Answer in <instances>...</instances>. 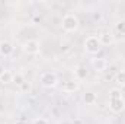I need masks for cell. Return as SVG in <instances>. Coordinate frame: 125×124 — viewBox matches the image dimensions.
<instances>
[{
  "instance_id": "11",
  "label": "cell",
  "mask_w": 125,
  "mask_h": 124,
  "mask_svg": "<svg viewBox=\"0 0 125 124\" xmlns=\"http://www.w3.org/2000/svg\"><path fill=\"white\" fill-rule=\"evenodd\" d=\"M116 83L121 85V86H125V70L118 72V74H116Z\"/></svg>"
},
{
  "instance_id": "5",
  "label": "cell",
  "mask_w": 125,
  "mask_h": 124,
  "mask_svg": "<svg viewBox=\"0 0 125 124\" xmlns=\"http://www.w3.org/2000/svg\"><path fill=\"white\" fill-rule=\"evenodd\" d=\"M23 51L28 54H38L39 53V42L36 39H28L23 44Z\"/></svg>"
},
{
  "instance_id": "8",
  "label": "cell",
  "mask_w": 125,
  "mask_h": 124,
  "mask_svg": "<svg viewBox=\"0 0 125 124\" xmlns=\"http://www.w3.org/2000/svg\"><path fill=\"white\" fill-rule=\"evenodd\" d=\"M86 74H87L86 67H84V66H77V69H76V76H77V79H84Z\"/></svg>"
},
{
  "instance_id": "4",
  "label": "cell",
  "mask_w": 125,
  "mask_h": 124,
  "mask_svg": "<svg viewBox=\"0 0 125 124\" xmlns=\"http://www.w3.org/2000/svg\"><path fill=\"white\" fill-rule=\"evenodd\" d=\"M39 82L45 88H54L58 83V79H57V74L55 73H52V72H44L39 76Z\"/></svg>"
},
{
  "instance_id": "14",
  "label": "cell",
  "mask_w": 125,
  "mask_h": 124,
  "mask_svg": "<svg viewBox=\"0 0 125 124\" xmlns=\"http://www.w3.org/2000/svg\"><path fill=\"white\" fill-rule=\"evenodd\" d=\"M115 31L121 32V34H125V21H119V22L115 25Z\"/></svg>"
},
{
  "instance_id": "13",
  "label": "cell",
  "mask_w": 125,
  "mask_h": 124,
  "mask_svg": "<svg viewBox=\"0 0 125 124\" xmlns=\"http://www.w3.org/2000/svg\"><path fill=\"white\" fill-rule=\"evenodd\" d=\"M83 99H84L86 104H93L94 101H96V96H94V93L89 92V93H86V95L83 96Z\"/></svg>"
},
{
  "instance_id": "15",
  "label": "cell",
  "mask_w": 125,
  "mask_h": 124,
  "mask_svg": "<svg viewBox=\"0 0 125 124\" xmlns=\"http://www.w3.org/2000/svg\"><path fill=\"white\" fill-rule=\"evenodd\" d=\"M33 124H48V121H47L45 118H42V117H39V118H36V120H33Z\"/></svg>"
},
{
  "instance_id": "16",
  "label": "cell",
  "mask_w": 125,
  "mask_h": 124,
  "mask_svg": "<svg viewBox=\"0 0 125 124\" xmlns=\"http://www.w3.org/2000/svg\"><path fill=\"white\" fill-rule=\"evenodd\" d=\"M4 72H6V69H4V66L0 63V76H1V74H4Z\"/></svg>"
},
{
  "instance_id": "3",
  "label": "cell",
  "mask_w": 125,
  "mask_h": 124,
  "mask_svg": "<svg viewBox=\"0 0 125 124\" xmlns=\"http://www.w3.org/2000/svg\"><path fill=\"white\" fill-rule=\"evenodd\" d=\"M102 44L99 41V37H94V35H90L86 38L84 41V50L89 53V54H97L99 50H100Z\"/></svg>"
},
{
  "instance_id": "2",
  "label": "cell",
  "mask_w": 125,
  "mask_h": 124,
  "mask_svg": "<svg viewBox=\"0 0 125 124\" xmlns=\"http://www.w3.org/2000/svg\"><path fill=\"white\" fill-rule=\"evenodd\" d=\"M61 25H62V29L65 32H74L79 28V19H77V16L73 15V13H67V15L62 18Z\"/></svg>"
},
{
  "instance_id": "6",
  "label": "cell",
  "mask_w": 125,
  "mask_h": 124,
  "mask_svg": "<svg viewBox=\"0 0 125 124\" xmlns=\"http://www.w3.org/2000/svg\"><path fill=\"white\" fill-rule=\"evenodd\" d=\"M12 53H13V47H12V44L7 42V41H0V56H3V57H9Z\"/></svg>"
},
{
  "instance_id": "1",
  "label": "cell",
  "mask_w": 125,
  "mask_h": 124,
  "mask_svg": "<svg viewBox=\"0 0 125 124\" xmlns=\"http://www.w3.org/2000/svg\"><path fill=\"white\" fill-rule=\"evenodd\" d=\"M109 108L112 110V112H121L125 108V101L122 98V93L116 88L111 89L109 92Z\"/></svg>"
},
{
  "instance_id": "9",
  "label": "cell",
  "mask_w": 125,
  "mask_h": 124,
  "mask_svg": "<svg viewBox=\"0 0 125 124\" xmlns=\"http://www.w3.org/2000/svg\"><path fill=\"white\" fill-rule=\"evenodd\" d=\"M12 79H13V74H12L9 70H6V72H4V74H1V76H0V82H1V83H10V82H12Z\"/></svg>"
},
{
  "instance_id": "12",
  "label": "cell",
  "mask_w": 125,
  "mask_h": 124,
  "mask_svg": "<svg viewBox=\"0 0 125 124\" xmlns=\"http://www.w3.org/2000/svg\"><path fill=\"white\" fill-rule=\"evenodd\" d=\"M99 41H100L102 45L103 44H109V42H112V37L111 35L108 37V34H102V35H99Z\"/></svg>"
},
{
  "instance_id": "10",
  "label": "cell",
  "mask_w": 125,
  "mask_h": 124,
  "mask_svg": "<svg viewBox=\"0 0 125 124\" xmlns=\"http://www.w3.org/2000/svg\"><path fill=\"white\" fill-rule=\"evenodd\" d=\"M12 82H15L16 85H19V86H22L26 80H25V77L21 74V73H16V74H13V79H12Z\"/></svg>"
},
{
  "instance_id": "7",
  "label": "cell",
  "mask_w": 125,
  "mask_h": 124,
  "mask_svg": "<svg viewBox=\"0 0 125 124\" xmlns=\"http://www.w3.org/2000/svg\"><path fill=\"white\" fill-rule=\"evenodd\" d=\"M92 66H93L96 70H105L106 66H108V63H106L105 59H93L92 60Z\"/></svg>"
}]
</instances>
